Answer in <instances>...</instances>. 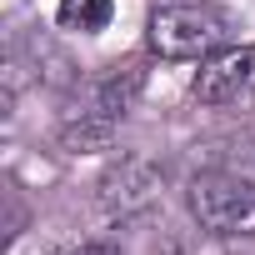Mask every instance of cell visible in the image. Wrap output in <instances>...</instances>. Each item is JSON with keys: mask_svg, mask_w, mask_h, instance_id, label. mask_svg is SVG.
Wrapping results in <instances>:
<instances>
[{"mask_svg": "<svg viewBox=\"0 0 255 255\" xmlns=\"http://www.w3.org/2000/svg\"><path fill=\"white\" fill-rule=\"evenodd\" d=\"M140 85H145V70L140 65H125V70H110L105 80H95L85 90L80 110L70 115V125L60 130V145L65 150H95V145H105L120 130V120L130 115Z\"/></svg>", "mask_w": 255, "mask_h": 255, "instance_id": "1", "label": "cell"}, {"mask_svg": "<svg viewBox=\"0 0 255 255\" xmlns=\"http://www.w3.org/2000/svg\"><path fill=\"white\" fill-rule=\"evenodd\" d=\"M190 215L210 235H255V180L230 170H200L190 180Z\"/></svg>", "mask_w": 255, "mask_h": 255, "instance_id": "2", "label": "cell"}, {"mask_svg": "<svg viewBox=\"0 0 255 255\" xmlns=\"http://www.w3.org/2000/svg\"><path fill=\"white\" fill-rule=\"evenodd\" d=\"M225 40V15L210 5H160L150 15V50L160 60H210Z\"/></svg>", "mask_w": 255, "mask_h": 255, "instance_id": "3", "label": "cell"}, {"mask_svg": "<svg viewBox=\"0 0 255 255\" xmlns=\"http://www.w3.org/2000/svg\"><path fill=\"white\" fill-rule=\"evenodd\" d=\"M160 180H165V170L155 165V160H145V155H125V160H115L105 175H100V210L105 215H135V210H145L155 195H160Z\"/></svg>", "mask_w": 255, "mask_h": 255, "instance_id": "4", "label": "cell"}, {"mask_svg": "<svg viewBox=\"0 0 255 255\" xmlns=\"http://www.w3.org/2000/svg\"><path fill=\"white\" fill-rule=\"evenodd\" d=\"M250 95H255V45L215 50L195 75V100L200 105H240Z\"/></svg>", "mask_w": 255, "mask_h": 255, "instance_id": "5", "label": "cell"}, {"mask_svg": "<svg viewBox=\"0 0 255 255\" xmlns=\"http://www.w3.org/2000/svg\"><path fill=\"white\" fill-rule=\"evenodd\" d=\"M115 15V0H60L55 20L65 30H105Z\"/></svg>", "mask_w": 255, "mask_h": 255, "instance_id": "6", "label": "cell"}, {"mask_svg": "<svg viewBox=\"0 0 255 255\" xmlns=\"http://www.w3.org/2000/svg\"><path fill=\"white\" fill-rule=\"evenodd\" d=\"M75 255H120V245H115V240H90V245H80Z\"/></svg>", "mask_w": 255, "mask_h": 255, "instance_id": "7", "label": "cell"}]
</instances>
